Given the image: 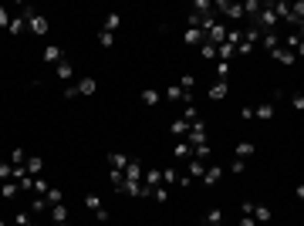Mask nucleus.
Returning a JSON list of instances; mask_svg holds the SVG:
<instances>
[{
  "instance_id": "1",
  "label": "nucleus",
  "mask_w": 304,
  "mask_h": 226,
  "mask_svg": "<svg viewBox=\"0 0 304 226\" xmlns=\"http://www.w3.org/2000/svg\"><path fill=\"white\" fill-rule=\"evenodd\" d=\"M21 17H24V24H27V31L31 34H37V37H44V34H48V17L44 14H37V10L34 7H21Z\"/></svg>"
},
{
  "instance_id": "2",
  "label": "nucleus",
  "mask_w": 304,
  "mask_h": 226,
  "mask_svg": "<svg viewBox=\"0 0 304 226\" xmlns=\"http://www.w3.org/2000/svg\"><path fill=\"white\" fill-rule=\"evenodd\" d=\"M95 91H98V81H95V78H81V81L64 85L61 95H64V98H78V95H95Z\"/></svg>"
},
{
  "instance_id": "3",
  "label": "nucleus",
  "mask_w": 304,
  "mask_h": 226,
  "mask_svg": "<svg viewBox=\"0 0 304 226\" xmlns=\"http://www.w3.org/2000/svg\"><path fill=\"white\" fill-rule=\"evenodd\" d=\"M186 135H189V149L210 146V142H206V125H203V118H200V121H193V125H189V132H186Z\"/></svg>"
},
{
  "instance_id": "4",
  "label": "nucleus",
  "mask_w": 304,
  "mask_h": 226,
  "mask_svg": "<svg viewBox=\"0 0 304 226\" xmlns=\"http://www.w3.org/2000/svg\"><path fill=\"white\" fill-rule=\"evenodd\" d=\"M85 206H88V210L95 213V219H98V223H108V210L102 206V196L88 193V196H85Z\"/></svg>"
},
{
  "instance_id": "5",
  "label": "nucleus",
  "mask_w": 304,
  "mask_h": 226,
  "mask_svg": "<svg viewBox=\"0 0 304 226\" xmlns=\"http://www.w3.org/2000/svg\"><path fill=\"white\" fill-rule=\"evenodd\" d=\"M240 216H254V223H267V219H271V210H267V206H257V202H243Z\"/></svg>"
},
{
  "instance_id": "6",
  "label": "nucleus",
  "mask_w": 304,
  "mask_h": 226,
  "mask_svg": "<svg viewBox=\"0 0 304 226\" xmlns=\"http://www.w3.org/2000/svg\"><path fill=\"white\" fill-rule=\"evenodd\" d=\"M280 48L301 57V51H304V44H301V31H291V34H284V37H280Z\"/></svg>"
},
{
  "instance_id": "7",
  "label": "nucleus",
  "mask_w": 304,
  "mask_h": 226,
  "mask_svg": "<svg viewBox=\"0 0 304 226\" xmlns=\"http://www.w3.org/2000/svg\"><path fill=\"white\" fill-rule=\"evenodd\" d=\"M183 40L189 44V48H203V44H206V34H203L200 27H186V31H183Z\"/></svg>"
},
{
  "instance_id": "8",
  "label": "nucleus",
  "mask_w": 304,
  "mask_h": 226,
  "mask_svg": "<svg viewBox=\"0 0 304 226\" xmlns=\"http://www.w3.org/2000/svg\"><path fill=\"white\" fill-rule=\"evenodd\" d=\"M206 95H210V101H223V98L230 95V85H226V81H213Z\"/></svg>"
},
{
  "instance_id": "9",
  "label": "nucleus",
  "mask_w": 304,
  "mask_h": 226,
  "mask_svg": "<svg viewBox=\"0 0 304 226\" xmlns=\"http://www.w3.org/2000/svg\"><path fill=\"white\" fill-rule=\"evenodd\" d=\"M54 74L64 81V85H71V78H74V68H71V61H68V57H64V61H58V65H54Z\"/></svg>"
},
{
  "instance_id": "10",
  "label": "nucleus",
  "mask_w": 304,
  "mask_h": 226,
  "mask_svg": "<svg viewBox=\"0 0 304 226\" xmlns=\"http://www.w3.org/2000/svg\"><path fill=\"white\" fill-rule=\"evenodd\" d=\"M166 98H169V101H179V105L193 101V95H189V91H183L179 85H169V88H166Z\"/></svg>"
},
{
  "instance_id": "11",
  "label": "nucleus",
  "mask_w": 304,
  "mask_h": 226,
  "mask_svg": "<svg viewBox=\"0 0 304 226\" xmlns=\"http://www.w3.org/2000/svg\"><path fill=\"white\" fill-rule=\"evenodd\" d=\"M51 219H54V226H68V206L64 202L51 206Z\"/></svg>"
},
{
  "instance_id": "12",
  "label": "nucleus",
  "mask_w": 304,
  "mask_h": 226,
  "mask_svg": "<svg viewBox=\"0 0 304 226\" xmlns=\"http://www.w3.org/2000/svg\"><path fill=\"white\" fill-rule=\"evenodd\" d=\"M220 179H223V169H220V166H206V172H203V182H206V186H216Z\"/></svg>"
},
{
  "instance_id": "13",
  "label": "nucleus",
  "mask_w": 304,
  "mask_h": 226,
  "mask_svg": "<svg viewBox=\"0 0 304 226\" xmlns=\"http://www.w3.org/2000/svg\"><path fill=\"white\" fill-rule=\"evenodd\" d=\"M250 115H254V118H274V105L271 101H260V105L250 108Z\"/></svg>"
},
{
  "instance_id": "14",
  "label": "nucleus",
  "mask_w": 304,
  "mask_h": 226,
  "mask_svg": "<svg viewBox=\"0 0 304 226\" xmlns=\"http://www.w3.org/2000/svg\"><path fill=\"white\" fill-rule=\"evenodd\" d=\"M271 57H274V61H280V65H294V61H297V54H291V51H284V48H274Z\"/></svg>"
},
{
  "instance_id": "15",
  "label": "nucleus",
  "mask_w": 304,
  "mask_h": 226,
  "mask_svg": "<svg viewBox=\"0 0 304 226\" xmlns=\"http://www.w3.org/2000/svg\"><path fill=\"white\" fill-rule=\"evenodd\" d=\"M125 166H128V155L125 152H112V155H108V169H125Z\"/></svg>"
},
{
  "instance_id": "16",
  "label": "nucleus",
  "mask_w": 304,
  "mask_h": 226,
  "mask_svg": "<svg viewBox=\"0 0 304 226\" xmlns=\"http://www.w3.org/2000/svg\"><path fill=\"white\" fill-rule=\"evenodd\" d=\"M44 61H51V65H58V61H64V51L58 48V44H48V48H44Z\"/></svg>"
},
{
  "instance_id": "17",
  "label": "nucleus",
  "mask_w": 304,
  "mask_h": 226,
  "mask_svg": "<svg viewBox=\"0 0 304 226\" xmlns=\"http://www.w3.org/2000/svg\"><path fill=\"white\" fill-rule=\"evenodd\" d=\"M189 10H193L196 17H210V14H213V4H210V0H196Z\"/></svg>"
},
{
  "instance_id": "18",
  "label": "nucleus",
  "mask_w": 304,
  "mask_h": 226,
  "mask_svg": "<svg viewBox=\"0 0 304 226\" xmlns=\"http://www.w3.org/2000/svg\"><path fill=\"white\" fill-rule=\"evenodd\" d=\"M24 169H27V172H34V176H37V172H44V159H41V155H27V162H24Z\"/></svg>"
},
{
  "instance_id": "19",
  "label": "nucleus",
  "mask_w": 304,
  "mask_h": 226,
  "mask_svg": "<svg viewBox=\"0 0 304 226\" xmlns=\"http://www.w3.org/2000/svg\"><path fill=\"white\" fill-rule=\"evenodd\" d=\"M122 27V14H108L105 17V24H102V31H108V34H115Z\"/></svg>"
},
{
  "instance_id": "20",
  "label": "nucleus",
  "mask_w": 304,
  "mask_h": 226,
  "mask_svg": "<svg viewBox=\"0 0 304 226\" xmlns=\"http://www.w3.org/2000/svg\"><path fill=\"white\" fill-rule=\"evenodd\" d=\"M203 172H206V162L203 159H189V179H203Z\"/></svg>"
},
{
  "instance_id": "21",
  "label": "nucleus",
  "mask_w": 304,
  "mask_h": 226,
  "mask_svg": "<svg viewBox=\"0 0 304 226\" xmlns=\"http://www.w3.org/2000/svg\"><path fill=\"white\" fill-rule=\"evenodd\" d=\"M173 155H176V159H186V162H189V159H193L189 142H176V146H173Z\"/></svg>"
},
{
  "instance_id": "22",
  "label": "nucleus",
  "mask_w": 304,
  "mask_h": 226,
  "mask_svg": "<svg viewBox=\"0 0 304 226\" xmlns=\"http://www.w3.org/2000/svg\"><path fill=\"white\" fill-rule=\"evenodd\" d=\"M24 17H21V10H17V14H10V27H7V31L10 34H24Z\"/></svg>"
},
{
  "instance_id": "23",
  "label": "nucleus",
  "mask_w": 304,
  "mask_h": 226,
  "mask_svg": "<svg viewBox=\"0 0 304 226\" xmlns=\"http://www.w3.org/2000/svg\"><path fill=\"white\" fill-rule=\"evenodd\" d=\"M24 162H27L24 149H14V152H10V166H14V169H24Z\"/></svg>"
},
{
  "instance_id": "24",
  "label": "nucleus",
  "mask_w": 304,
  "mask_h": 226,
  "mask_svg": "<svg viewBox=\"0 0 304 226\" xmlns=\"http://www.w3.org/2000/svg\"><path fill=\"white\" fill-rule=\"evenodd\" d=\"M159 98H162V95H159L156 88H145V91H142V105L152 108V105H159Z\"/></svg>"
},
{
  "instance_id": "25",
  "label": "nucleus",
  "mask_w": 304,
  "mask_h": 226,
  "mask_svg": "<svg viewBox=\"0 0 304 226\" xmlns=\"http://www.w3.org/2000/svg\"><path fill=\"white\" fill-rule=\"evenodd\" d=\"M17 193H21V189H17L14 179H10V182H0V196H4V199H10V196H17Z\"/></svg>"
},
{
  "instance_id": "26",
  "label": "nucleus",
  "mask_w": 304,
  "mask_h": 226,
  "mask_svg": "<svg viewBox=\"0 0 304 226\" xmlns=\"http://www.w3.org/2000/svg\"><path fill=\"white\" fill-rule=\"evenodd\" d=\"M44 199H48V206H58V202H64V193H61V189H48V196H44Z\"/></svg>"
},
{
  "instance_id": "27",
  "label": "nucleus",
  "mask_w": 304,
  "mask_h": 226,
  "mask_svg": "<svg viewBox=\"0 0 304 226\" xmlns=\"http://www.w3.org/2000/svg\"><path fill=\"white\" fill-rule=\"evenodd\" d=\"M233 152H237L233 159H247V155H254V146H250V142H240V146L233 149Z\"/></svg>"
},
{
  "instance_id": "28",
  "label": "nucleus",
  "mask_w": 304,
  "mask_h": 226,
  "mask_svg": "<svg viewBox=\"0 0 304 226\" xmlns=\"http://www.w3.org/2000/svg\"><path fill=\"white\" fill-rule=\"evenodd\" d=\"M176 85H179L183 91H189V95H193V88H196V78H193V74H183V78H179Z\"/></svg>"
},
{
  "instance_id": "29",
  "label": "nucleus",
  "mask_w": 304,
  "mask_h": 226,
  "mask_svg": "<svg viewBox=\"0 0 304 226\" xmlns=\"http://www.w3.org/2000/svg\"><path fill=\"white\" fill-rule=\"evenodd\" d=\"M206 223H216V226H223V210H206Z\"/></svg>"
},
{
  "instance_id": "30",
  "label": "nucleus",
  "mask_w": 304,
  "mask_h": 226,
  "mask_svg": "<svg viewBox=\"0 0 304 226\" xmlns=\"http://www.w3.org/2000/svg\"><path fill=\"white\" fill-rule=\"evenodd\" d=\"M14 179V166L10 162H0V182H10Z\"/></svg>"
},
{
  "instance_id": "31",
  "label": "nucleus",
  "mask_w": 304,
  "mask_h": 226,
  "mask_svg": "<svg viewBox=\"0 0 304 226\" xmlns=\"http://www.w3.org/2000/svg\"><path fill=\"white\" fill-rule=\"evenodd\" d=\"M48 189H51V186H48V182H44V179H34L31 193H34V196H48Z\"/></svg>"
},
{
  "instance_id": "32",
  "label": "nucleus",
  "mask_w": 304,
  "mask_h": 226,
  "mask_svg": "<svg viewBox=\"0 0 304 226\" xmlns=\"http://www.w3.org/2000/svg\"><path fill=\"white\" fill-rule=\"evenodd\" d=\"M98 44H102V48H112V44H115V34H108V31H98Z\"/></svg>"
},
{
  "instance_id": "33",
  "label": "nucleus",
  "mask_w": 304,
  "mask_h": 226,
  "mask_svg": "<svg viewBox=\"0 0 304 226\" xmlns=\"http://www.w3.org/2000/svg\"><path fill=\"white\" fill-rule=\"evenodd\" d=\"M186 132H189V121H183V118L173 121V135H186Z\"/></svg>"
},
{
  "instance_id": "34",
  "label": "nucleus",
  "mask_w": 304,
  "mask_h": 226,
  "mask_svg": "<svg viewBox=\"0 0 304 226\" xmlns=\"http://www.w3.org/2000/svg\"><path fill=\"white\" fill-rule=\"evenodd\" d=\"M31 210H34V213H44V210H51V206H48V199H44V196H37V199H31Z\"/></svg>"
},
{
  "instance_id": "35",
  "label": "nucleus",
  "mask_w": 304,
  "mask_h": 226,
  "mask_svg": "<svg viewBox=\"0 0 304 226\" xmlns=\"http://www.w3.org/2000/svg\"><path fill=\"white\" fill-rule=\"evenodd\" d=\"M216 74H220V81L230 78V61H220V65H216Z\"/></svg>"
},
{
  "instance_id": "36",
  "label": "nucleus",
  "mask_w": 304,
  "mask_h": 226,
  "mask_svg": "<svg viewBox=\"0 0 304 226\" xmlns=\"http://www.w3.org/2000/svg\"><path fill=\"white\" fill-rule=\"evenodd\" d=\"M149 199H159V202H166V199H169V189H166V186L152 189V196H149Z\"/></svg>"
},
{
  "instance_id": "37",
  "label": "nucleus",
  "mask_w": 304,
  "mask_h": 226,
  "mask_svg": "<svg viewBox=\"0 0 304 226\" xmlns=\"http://www.w3.org/2000/svg\"><path fill=\"white\" fill-rule=\"evenodd\" d=\"M0 27H10V10L0 7Z\"/></svg>"
},
{
  "instance_id": "38",
  "label": "nucleus",
  "mask_w": 304,
  "mask_h": 226,
  "mask_svg": "<svg viewBox=\"0 0 304 226\" xmlns=\"http://www.w3.org/2000/svg\"><path fill=\"white\" fill-rule=\"evenodd\" d=\"M200 54H203V57H216V48H213V44H203Z\"/></svg>"
},
{
  "instance_id": "39",
  "label": "nucleus",
  "mask_w": 304,
  "mask_h": 226,
  "mask_svg": "<svg viewBox=\"0 0 304 226\" xmlns=\"http://www.w3.org/2000/svg\"><path fill=\"white\" fill-rule=\"evenodd\" d=\"M291 105H294L297 112H304V95H294V98H291Z\"/></svg>"
},
{
  "instance_id": "40",
  "label": "nucleus",
  "mask_w": 304,
  "mask_h": 226,
  "mask_svg": "<svg viewBox=\"0 0 304 226\" xmlns=\"http://www.w3.org/2000/svg\"><path fill=\"white\" fill-rule=\"evenodd\" d=\"M230 172H243V159H233L230 162Z\"/></svg>"
},
{
  "instance_id": "41",
  "label": "nucleus",
  "mask_w": 304,
  "mask_h": 226,
  "mask_svg": "<svg viewBox=\"0 0 304 226\" xmlns=\"http://www.w3.org/2000/svg\"><path fill=\"white\" fill-rule=\"evenodd\" d=\"M240 226H257V223H254V216H240Z\"/></svg>"
},
{
  "instance_id": "42",
  "label": "nucleus",
  "mask_w": 304,
  "mask_h": 226,
  "mask_svg": "<svg viewBox=\"0 0 304 226\" xmlns=\"http://www.w3.org/2000/svg\"><path fill=\"white\" fill-rule=\"evenodd\" d=\"M0 226H10V223H4V219H0Z\"/></svg>"
},
{
  "instance_id": "43",
  "label": "nucleus",
  "mask_w": 304,
  "mask_h": 226,
  "mask_svg": "<svg viewBox=\"0 0 304 226\" xmlns=\"http://www.w3.org/2000/svg\"><path fill=\"white\" fill-rule=\"evenodd\" d=\"M27 226H41V223H27Z\"/></svg>"
},
{
  "instance_id": "44",
  "label": "nucleus",
  "mask_w": 304,
  "mask_h": 226,
  "mask_svg": "<svg viewBox=\"0 0 304 226\" xmlns=\"http://www.w3.org/2000/svg\"><path fill=\"white\" fill-rule=\"evenodd\" d=\"M10 226H21V223H10Z\"/></svg>"
},
{
  "instance_id": "45",
  "label": "nucleus",
  "mask_w": 304,
  "mask_h": 226,
  "mask_svg": "<svg viewBox=\"0 0 304 226\" xmlns=\"http://www.w3.org/2000/svg\"><path fill=\"white\" fill-rule=\"evenodd\" d=\"M206 226H216V223H206Z\"/></svg>"
}]
</instances>
